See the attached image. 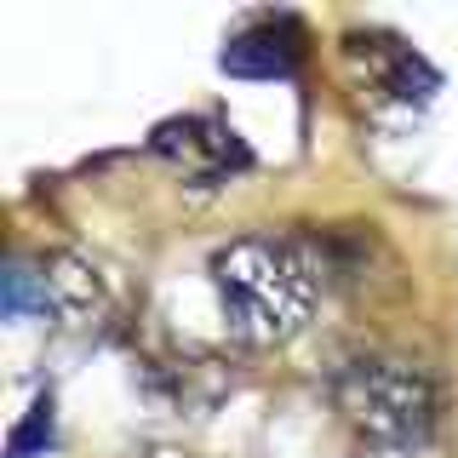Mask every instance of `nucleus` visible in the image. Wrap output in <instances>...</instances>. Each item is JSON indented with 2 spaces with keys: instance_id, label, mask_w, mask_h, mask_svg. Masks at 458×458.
Instances as JSON below:
<instances>
[{
  "instance_id": "f257e3e1",
  "label": "nucleus",
  "mask_w": 458,
  "mask_h": 458,
  "mask_svg": "<svg viewBox=\"0 0 458 458\" xmlns=\"http://www.w3.org/2000/svg\"><path fill=\"white\" fill-rule=\"evenodd\" d=\"M212 293L229 338L252 350L286 344L321 298V252L304 235H276V229L241 235L212 258Z\"/></svg>"
},
{
  "instance_id": "f03ea898",
  "label": "nucleus",
  "mask_w": 458,
  "mask_h": 458,
  "mask_svg": "<svg viewBox=\"0 0 458 458\" xmlns=\"http://www.w3.org/2000/svg\"><path fill=\"white\" fill-rule=\"evenodd\" d=\"M333 407L378 447H419L441 419V390L424 367L395 355H355L333 372Z\"/></svg>"
},
{
  "instance_id": "7ed1b4c3",
  "label": "nucleus",
  "mask_w": 458,
  "mask_h": 458,
  "mask_svg": "<svg viewBox=\"0 0 458 458\" xmlns=\"http://www.w3.org/2000/svg\"><path fill=\"white\" fill-rule=\"evenodd\" d=\"M149 149L161 155L166 166H178L183 183H195V190H218V183H229L235 172L252 166L241 132L224 126L218 114H178V121H161L149 132Z\"/></svg>"
},
{
  "instance_id": "20e7f679",
  "label": "nucleus",
  "mask_w": 458,
  "mask_h": 458,
  "mask_svg": "<svg viewBox=\"0 0 458 458\" xmlns=\"http://www.w3.org/2000/svg\"><path fill=\"white\" fill-rule=\"evenodd\" d=\"M344 57L361 69V86L378 98V104L419 109V104H429V92L441 86L436 69H429L407 40H395V35H350V40H344Z\"/></svg>"
},
{
  "instance_id": "39448f33",
  "label": "nucleus",
  "mask_w": 458,
  "mask_h": 458,
  "mask_svg": "<svg viewBox=\"0 0 458 458\" xmlns=\"http://www.w3.org/2000/svg\"><path fill=\"white\" fill-rule=\"evenodd\" d=\"M298 57H304V29L293 18H264L218 52V69L235 81H276V75H293Z\"/></svg>"
},
{
  "instance_id": "423d86ee",
  "label": "nucleus",
  "mask_w": 458,
  "mask_h": 458,
  "mask_svg": "<svg viewBox=\"0 0 458 458\" xmlns=\"http://www.w3.org/2000/svg\"><path fill=\"white\" fill-rule=\"evenodd\" d=\"M40 310H52L69 327L98 321L104 315V281H98V269L86 258H69V252L47 258L40 264Z\"/></svg>"
},
{
  "instance_id": "0eeeda50",
  "label": "nucleus",
  "mask_w": 458,
  "mask_h": 458,
  "mask_svg": "<svg viewBox=\"0 0 458 458\" xmlns=\"http://www.w3.org/2000/svg\"><path fill=\"white\" fill-rule=\"evenodd\" d=\"M0 310H6V321H23L29 310H40V276H29L23 258H12L0 276Z\"/></svg>"
},
{
  "instance_id": "6e6552de",
  "label": "nucleus",
  "mask_w": 458,
  "mask_h": 458,
  "mask_svg": "<svg viewBox=\"0 0 458 458\" xmlns=\"http://www.w3.org/2000/svg\"><path fill=\"white\" fill-rule=\"evenodd\" d=\"M47 441H52V395H40L35 407H29V419L12 429L6 458H35V447H47Z\"/></svg>"
}]
</instances>
